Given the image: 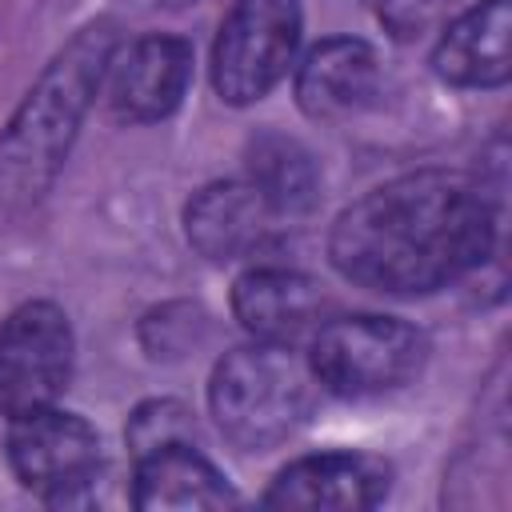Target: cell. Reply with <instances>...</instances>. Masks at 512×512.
<instances>
[{
    "label": "cell",
    "mask_w": 512,
    "mask_h": 512,
    "mask_svg": "<svg viewBox=\"0 0 512 512\" xmlns=\"http://www.w3.org/2000/svg\"><path fill=\"white\" fill-rule=\"evenodd\" d=\"M496 244V208L480 180L448 168L396 176L348 204L328 236L336 272L388 296L436 292Z\"/></svg>",
    "instance_id": "cell-1"
},
{
    "label": "cell",
    "mask_w": 512,
    "mask_h": 512,
    "mask_svg": "<svg viewBox=\"0 0 512 512\" xmlns=\"http://www.w3.org/2000/svg\"><path fill=\"white\" fill-rule=\"evenodd\" d=\"M112 52V24H88L28 88L8 128L0 132V220L28 212L52 188Z\"/></svg>",
    "instance_id": "cell-2"
},
{
    "label": "cell",
    "mask_w": 512,
    "mask_h": 512,
    "mask_svg": "<svg viewBox=\"0 0 512 512\" xmlns=\"http://www.w3.org/2000/svg\"><path fill=\"white\" fill-rule=\"evenodd\" d=\"M316 376L288 344H252L228 352L212 380L208 404L220 432L244 452H268L284 444L312 412Z\"/></svg>",
    "instance_id": "cell-3"
},
{
    "label": "cell",
    "mask_w": 512,
    "mask_h": 512,
    "mask_svg": "<svg viewBox=\"0 0 512 512\" xmlns=\"http://www.w3.org/2000/svg\"><path fill=\"white\" fill-rule=\"evenodd\" d=\"M428 344L392 316H328L312 336L308 368L336 396H380L404 388L424 368Z\"/></svg>",
    "instance_id": "cell-4"
},
{
    "label": "cell",
    "mask_w": 512,
    "mask_h": 512,
    "mask_svg": "<svg viewBox=\"0 0 512 512\" xmlns=\"http://www.w3.org/2000/svg\"><path fill=\"white\" fill-rule=\"evenodd\" d=\"M300 44V0H236L212 44V88L224 104L268 96Z\"/></svg>",
    "instance_id": "cell-5"
},
{
    "label": "cell",
    "mask_w": 512,
    "mask_h": 512,
    "mask_svg": "<svg viewBox=\"0 0 512 512\" xmlns=\"http://www.w3.org/2000/svg\"><path fill=\"white\" fill-rule=\"evenodd\" d=\"M72 324L48 304H20L0 324V412L24 416L56 404L72 376Z\"/></svg>",
    "instance_id": "cell-6"
},
{
    "label": "cell",
    "mask_w": 512,
    "mask_h": 512,
    "mask_svg": "<svg viewBox=\"0 0 512 512\" xmlns=\"http://www.w3.org/2000/svg\"><path fill=\"white\" fill-rule=\"evenodd\" d=\"M8 464L28 492L44 500H72L100 472V440L88 420L48 404L12 416Z\"/></svg>",
    "instance_id": "cell-7"
},
{
    "label": "cell",
    "mask_w": 512,
    "mask_h": 512,
    "mask_svg": "<svg viewBox=\"0 0 512 512\" xmlns=\"http://www.w3.org/2000/svg\"><path fill=\"white\" fill-rule=\"evenodd\" d=\"M108 108L116 120L148 124L176 112L192 80V48L180 36H140L108 60Z\"/></svg>",
    "instance_id": "cell-8"
},
{
    "label": "cell",
    "mask_w": 512,
    "mask_h": 512,
    "mask_svg": "<svg viewBox=\"0 0 512 512\" xmlns=\"http://www.w3.org/2000/svg\"><path fill=\"white\" fill-rule=\"evenodd\" d=\"M232 312L256 340L292 348L320 332V324L332 312V300L312 276H304L296 268L260 264L236 280Z\"/></svg>",
    "instance_id": "cell-9"
},
{
    "label": "cell",
    "mask_w": 512,
    "mask_h": 512,
    "mask_svg": "<svg viewBox=\"0 0 512 512\" xmlns=\"http://www.w3.org/2000/svg\"><path fill=\"white\" fill-rule=\"evenodd\" d=\"M276 212L264 204V196L248 180H220L200 188L184 208V232L188 244L216 264H232L244 256H256L276 228Z\"/></svg>",
    "instance_id": "cell-10"
},
{
    "label": "cell",
    "mask_w": 512,
    "mask_h": 512,
    "mask_svg": "<svg viewBox=\"0 0 512 512\" xmlns=\"http://www.w3.org/2000/svg\"><path fill=\"white\" fill-rule=\"evenodd\" d=\"M388 492V468L360 452H320L300 456L268 484V508H372Z\"/></svg>",
    "instance_id": "cell-11"
},
{
    "label": "cell",
    "mask_w": 512,
    "mask_h": 512,
    "mask_svg": "<svg viewBox=\"0 0 512 512\" xmlns=\"http://www.w3.org/2000/svg\"><path fill=\"white\" fill-rule=\"evenodd\" d=\"M432 68L456 88H500L512 76V0H480L436 40Z\"/></svg>",
    "instance_id": "cell-12"
},
{
    "label": "cell",
    "mask_w": 512,
    "mask_h": 512,
    "mask_svg": "<svg viewBox=\"0 0 512 512\" xmlns=\"http://www.w3.org/2000/svg\"><path fill=\"white\" fill-rule=\"evenodd\" d=\"M380 68L364 40L332 36L320 40L296 68V104L312 120H340L360 112L376 92Z\"/></svg>",
    "instance_id": "cell-13"
},
{
    "label": "cell",
    "mask_w": 512,
    "mask_h": 512,
    "mask_svg": "<svg viewBox=\"0 0 512 512\" xmlns=\"http://www.w3.org/2000/svg\"><path fill=\"white\" fill-rule=\"evenodd\" d=\"M132 504L140 512H200V508H232L236 492L224 484L212 460H204L192 444H164L156 452L136 456Z\"/></svg>",
    "instance_id": "cell-14"
},
{
    "label": "cell",
    "mask_w": 512,
    "mask_h": 512,
    "mask_svg": "<svg viewBox=\"0 0 512 512\" xmlns=\"http://www.w3.org/2000/svg\"><path fill=\"white\" fill-rule=\"evenodd\" d=\"M248 184L276 216H300L316 204L320 176L304 144L280 132H260L248 144Z\"/></svg>",
    "instance_id": "cell-15"
},
{
    "label": "cell",
    "mask_w": 512,
    "mask_h": 512,
    "mask_svg": "<svg viewBox=\"0 0 512 512\" xmlns=\"http://www.w3.org/2000/svg\"><path fill=\"white\" fill-rule=\"evenodd\" d=\"M196 436V424L188 416L184 404L176 400H152V404H140L128 420V448L132 456H144V452H156L164 444H192Z\"/></svg>",
    "instance_id": "cell-16"
},
{
    "label": "cell",
    "mask_w": 512,
    "mask_h": 512,
    "mask_svg": "<svg viewBox=\"0 0 512 512\" xmlns=\"http://www.w3.org/2000/svg\"><path fill=\"white\" fill-rule=\"evenodd\" d=\"M448 0H380V20L396 40L420 36L444 8Z\"/></svg>",
    "instance_id": "cell-17"
}]
</instances>
